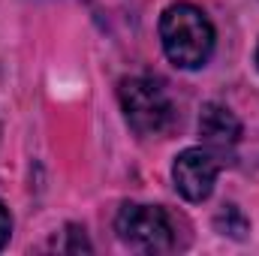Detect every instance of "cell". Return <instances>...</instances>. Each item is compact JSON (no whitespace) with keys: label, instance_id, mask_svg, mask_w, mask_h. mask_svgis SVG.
I'll return each mask as SVG.
<instances>
[{"label":"cell","instance_id":"6da1fadb","mask_svg":"<svg viewBox=\"0 0 259 256\" xmlns=\"http://www.w3.org/2000/svg\"><path fill=\"white\" fill-rule=\"evenodd\" d=\"M160 42L178 69H199L211 61L214 24L193 3H172L160 15Z\"/></svg>","mask_w":259,"mask_h":256},{"label":"cell","instance_id":"7a4b0ae2","mask_svg":"<svg viewBox=\"0 0 259 256\" xmlns=\"http://www.w3.org/2000/svg\"><path fill=\"white\" fill-rule=\"evenodd\" d=\"M118 100H121L127 124L139 136H160L175 121L172 100L163 91V84L154 81V78H145V75L124 78L121 88H118Z\"/></svg>","mask_w":259,"mask_h":256},{"label":"cell","instance_id":"3957f363","mask_svg":"<svg viewBox=\"0 0 259 256\" xmlns=\"http://www.w3.org/2000/svg\"><path fill=\"white\" fill-rule=\"evenodd\" d=\"M118 238L145 253H166L175 247V226L172 217L160 205H139L127 202L115 217Z\"/></svg>","mask_w":259,"mask_h":256},{"label":"cell","instance_id":"277c9868","mask_svg":"<svg viewBox=\"0 0 259 256\" xmlns=\"http://www.w3.org/2000/svg\"><path fill=\"white\" fill-rule=\"evenodd\" d=\"M217 172H220V160L211 148H187L172 163L175 190L187 202H205L214 190Z\"/></svg>","mask_w":259,"mask_h":256},{"label":"cell","instance_id":"5b68a950","mask_svg":"<svg viewBox=\"0 0 259 256\" xmlns=\"http://www.w3.org/2000/svg\"><path fill=\"white\" fill-rule=\"evenodd\" d=\"M199 136L211 151H229L241 139V121L223 103H205L199 109Z\"/></svg>","mask_w":259,"mask_h":256},{"label":"cell","instance_id":"8992f818","mask_svg":"<svg viewBox=\"0 0 259 256\" xmlns=\"http://www.w3.org/2000/svg\"><path fill=\"white\" fill-rule=\"evenodd\" d=\"M214 229H217L220 235H229V238L241 241V238H247V232H250V220L244 217V211H241L238 205H223V208L214 214Z\"/></svg>","mask_w":259,"mask_h":256},{"label":"cell","instance_id":"52a82bcc","mask_svg":"<svg viewBox=\"0 0 259 256\" xmlns=\"http://www.w3.org/2000/svg\"><path fill=\"white\" fill-rule=\"evenodd\" d=\"M72 241L66 244L64 250L66 253H78V250H91V244H88V238H84V229H78V226H69V232H66Z\"/></svg>","mask_w":259,"mask_h":256},{"label":"cell","instance_id":"ba28073f","mask_svg":"<svg viewBox=\"0 0 259 256\" xmlns=\"http://www.w3.org/2000/svg\"><path fill=\"white\" fill-rule=\"evenodd\" d=\"M9 235H12V217H9V208L0 202V250L6 247Z\"/></svg>","mask_w":259,"mask_h":256},{"label":"cell","instance_id":"9c48e42d","mask_svg":"<svg viewBox=\"0 0 259 256\" xmlns=\"http://www.w3.org/2000/svg\"><path fill=\"white\" fill-rule=\"evenodd\" d=\"M256 64H259V49H256Z\"/></svg>","mask_w":259,"mask_h":256}]
</instances>
